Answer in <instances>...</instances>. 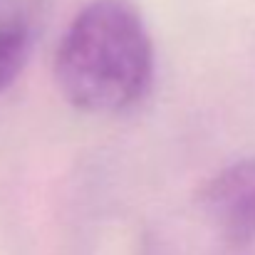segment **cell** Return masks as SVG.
Listing matches in <instances>:
<instances>
[{
    "label": "cell",
    "instance_id": "6da1fadb",
    "mask_svg": "<svg viewBox=\"0 0 255 255\" xmlns=\"http://www.w3.org/2000/svg\"><path fill=\"white\" fill-rule=\"evenodd\" d=\"M55 82L67 104L87 114H119L149 94L154 45L134 2H87L60 40Z\"/></svg>",
    "mask_w": 255,
    "mask_h": 255
},
{
    "label": "cell",
    "instance_id": "7a4b0ae2",
    "mask_svg": "<svg viewBox=\"0 0 255 255\" xmlns=\"http://www.w3.org/2000/svg\"><path fill=\"white\" fill-rule=\"evenodd\" d=\"M201 208L228 246L255 241V156L213 176L201 191Z\"/></svg>",
    "mask_w": 255,
    "mask_h": 255
},
{
    "label": "cell",
    "instance_id": "3957f363",
    "mask_svg": "<svg viewBox=\"0 0 255 255\" xmlns=\"http://www.w3.org/2000/svg\"><path fill=\"white\" fill-rule=\"evenodd\" d=\"M42 0H0V92L25 70L40 22Z\"/></svg>",
    "mask_w": 255,
    "mask_h": 255
}]
</instances>
